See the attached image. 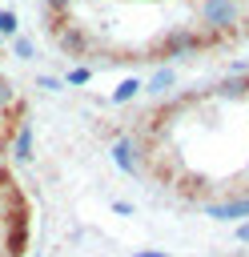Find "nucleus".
Returning <instances> with one entry per match:
<instances>
[{
    "mask_svg": "<svg viewBox=\"0 0 249 257\" xmlns=\"http://www.w3.org/2000/svg\"><path fill=\"white\" fill-rule=\"evenodd\" d=\"M16 157H20V161H28V157H32V128H28V124H20V128H16Z\"/></svg>",
    "mask_w": 249,
    "mask_h": 257,
    "instance_id": "obj_7",
    "label": "nucleus"
},
{
    "mask_svg": "<svg viewBox=\"0 0 249 257\" xmlns=\"http://www.w3.org/2000/svg\"><path fill=\"white\" fill-rule=\"evenodd\" d=\"M52 36H56V44H60V52H68V56H88V48H92V36L80 28V24H72V20H52Z\"/></svg>",
    "mask_w": 249,
    "mask_h": 257,
    "instance_id": "obj_3",
    "label": "nucleus"
},
{
    "mask_svg": "<svg viewBox=\"0 0 249 257\" xmlns=\"http://www.w3.org/2000/svg\"><path fill=\"white\" fill-rule=\"evenodd\" d=\"M137 88H141V84H137V80H120V84H116V92H112V100H116V104H120V100H129V96H133V92H137Z\"/></svg>",
    "mask_w": 249,
    "mask_h": 257,
    "instance_id": "obj_11",
    "label": "nucleus"
},
{
    "mask_svg": "<svg viewBox=\"0 0 249 257\" xmlns=\"http://www.w3.org/2000/svg\"><path fill=\"white\" fill-rule=\"evenodd\" d=\"M217 44H221V40L209 36V32H201V28H173V32H165L149 52H153V60H173V56H189V52L217 48Z\"/></svg>",
    "mask_w": 249,
    "mask_h": 257,
    "instance_id": "obj_1",
    "label": "nucleus"
},
{
    "mask_svg": "<svg viewBox=\"0 0 249 257\" xmlns=\"http://www.w3.org/2000/svg\"><path fill=\"white\" fill-rule=\"evenodd\" d=\"M209 217H217V221L249 217V197H233V201H225V205H209Z\"/></svg>",
    "mask_w": 249,
    "mask_h": 257,
    "instance_id": "obj_5",
    "label": "nucleus"
},
{
    "mask_svg": "<svg viewBox=\"0 0 249 257\" xmlns=\"http://www.w3.org/2000/svg\"><path fill=\"white\" fill-rule=\"evenodd\" d=\"M213 96H233V100L249 96V76H245V72H233V76H225L221 84H213Z\"/></svg>",
    "mask_w": 249,
    "mask_h": 257,
    "instance_id": "obj_6",
    "label": "nucleus"
},
{
    "mask_svg": "<svg viewBox=\"0 0 249 257\" xmlns=\"http://www.w3.org/2000/svg\"><path fill=\"white\" fill-rule=\"evenodd\" d=\"M112 161L120 165V173H145V165H141V149H137L133 137H120V141L112 145Z\"/></svg>",
    "mask_w": 249,
    "mask_h": 257,
    "instance_id": "obj_4",
    "label": "nucleus"
},
{
    "mask_svg": "<svg viewBox=\"0 0 249 257\" xmlns=\"http://www.w3.org/2000/svg\"><path fill=\"white\" fill-rule=\"evenodd\" d=\"M16 104V92H12V84H8V76H0V112H8Z\"/></svg>",
    "mask_w": 249,
    "mask_h": 257,
    "instance_id": "obj_9",
    "label": "nucleus"
},
{
    "mask_svg": "<svg viewBox=\"0 0 249 257\" xmlns=\"http://www.w3.org/2000/svg\"><path fill=\"white\" fill-rule=\"evenodd\" d=\"M197 16H201V32H209V36H217V40L237 36V20H241L237 0H201Z\"/></svg>",
    "mask_w": 249,
    "mask_h": 257,
    "instance_id": "obj_2",
    "label": "nucleus"
},
{
    "mask_svg": "<svg viewBox=\"0 0 249 257\" xmlns=\"http://www.w3.org/2000/svg\"><path fill=\"white\" fill-rule=\"evenodd\" d=\"M237 241H249V225H241V229H237Z\"/></svg>",
    "mask_w": 249,
    "mask_h": 257,
    "instance_id": "obj_16",
    "label": "nucleus"
},
{
    "mask_svg": "<svg viewBox=\"0 0 249 257\" xmlns=\"http://www.w3.org/2000/svg\"><path fill=\"white\" fill-rule=\"evenodd\" d=\"M88 76H92V68H68V84H88Z\"/></svg>",
    "mask_w": 249,
    "mask_h": 257,
    "instance_id": "obj_12",
    "label": "nucleus"
},
{
    "mask_svg": "<svg viewBox=\"0 0 249 257\" xmlns=\"http://www.w3.org/2000/svg\"><path fill=\"white\" fill-rule=\"evenodd\" d=\"M16 56H20V60H32V40L16 36Z\"/></svg>",
    "mask_w": 249,
    "mask_h": 257,
    "instance_id": "obj_14",
    "label": "nucleus"
},
{
    "mask_svg": "<svg viewBox=\"0 0 249 257\" xmlns=\"http://www.w3.org/2000/svg\"><path fill=\"white\" fill-rule=\"evenodd\" d=\"M169 84H173V72H157V76H153V84H149V88H153V92H165V88H169Z\"/></svg>",
    "mask_w": 249,
    "mask_h": 257,
    "instance_id": "obj_13",
    "label": "nucleus"
},
{
    "mask_svg": "<svg viewBox=\"0 0 249 257\" xmlns=\"http://www.w3.org/2000/svg\"><path fill=\"white\" fill-rule=\"evenodd\" d=\"M16 12H8V8H0V36H16Z\"/></svg>",
    "mask_w": 249,
    "mask_h": 257,
    "instance_id": "obj_8",
    "label": "nucleus"
},
{
    "mask_svg": "<svg viewBox=\"0 0 249 257\" xmlns=\"http://www.w3.org/2000/svg\"><path fill=\"white\" fill-rule=\"evenodd\" d=\"M44 8H48V20H60V16H68L72 0H44Z\"/></svg>",
    "mask_w": 249,
    "mask_h": 257,
    "instance_id": "obj_10",
    "label": "nucleus"
},
{
    "mask_svg": "<svg viewBox=\"0 0 249 257\" xmlns=\"http://www.w3.org/2000/svg\"><path fill=\"white\" fill-rule=\"evenodd\" d=\"M133 257H169V253H161V249H141V253H133Z\"/></svg>",
    "mask_w": 249,
    "mask_h": 257,
    "instance_id": "obj_15",
    "label": "nucleus"
}]
</instances>
